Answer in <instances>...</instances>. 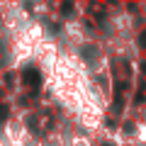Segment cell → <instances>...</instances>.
I'll use <instances>...</instances> for the list:
<instances>
[{"label":"cell","instance_id":"cell-2","mask_svg":"<svg viewBox=\"0 0 146 146\" xmlns=\"http://www.w3.org/2000/svg\"><path fill=\"white\" fill-rule=\"evenodd\" d=\"M83 54L88 56V61H95L93 56H98V51H95V49H90V46H83Z\"/></svg>","mask_w":146,"mask_h":146},{"label":"cell","instance_id":"cell-5","mask_svg":"<svg viewBox=\"0 0 146 146\" xmlns=\"http://www.w3.org/2000/svg\"><path fill=\"white\" fill-rule=\"evenodd\" d=\"M141 68H144V73H146V63H144V66H141Z\"/></svg>","mask_w":146,"mask_h":146},{"label":"cell","instance_id":"cell-3","mask_svg":"<svg viewBox=\"0 0 146 146\" xmlns=\"http://www.w3.org/2000/svg\"><path fill=\"white\" fill-rule=\"evenodd\" d=\"M71 10H73V7L68 5V3H66V5H61V12H63V15H68V12H71Z\"/></svg>","mask_w":146,"mask_h":146},{"label":"cell","instance_id":"cell-1","mask_svg":"<svg viewBox=\"0 0 146 146\" xmlns=\"http://www.w3.org/2000/svg\"><path fill=\"white\" fill-rule=\"evenodd\" d=\"M25 83L29 85V88H32V85L39 88V83H42V73L36 71L34 66H27V68H25Z\"/></svg>","mask_w":146,"mask_h":146},{"label":"cell","instance_id":"cell-6","mask_svg":"<svg viewBox=\"0 0 146 146\" xmlns=\"http://www.w3.org/2000/svg\"><path fill=\"white\" fill-rule=\"evenodd\" d=\"M144 49H146V36H144Z\"/></svg>","mask_w":146,"mask_h":146},{"label":"cell","instance_id":"cell-4","mask_svg":"<svg viewBox=\"0 0 146 146\" xmlns=\"http://www.w3.org/2000/svg\"><path fill=\"white\" fill-rule=\"evenodd\" d=\"M7 117V107H3V105H0V119H5Z\"/></svg>","mask_w":146,"mask_h":146}]
</instances>
